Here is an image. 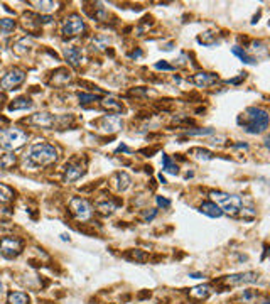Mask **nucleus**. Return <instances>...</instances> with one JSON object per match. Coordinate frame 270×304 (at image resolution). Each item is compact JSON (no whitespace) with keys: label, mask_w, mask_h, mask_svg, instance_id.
<instances>
[{"label":"nucleus","mask_w":270,"mask_h":304,"mask_svg":"<svg viewBox=\"0 0 270 304\" xmlns=\"http://www.w3.org/2000/svg\"><path fill=\"white\" fill-rule=\"evenodd\" d=\"M25 161H27L31 166H36V167L49 166L57 161V149L54 145L46 144V142L33 144L27 152V156H25Z\"/></svg>","instance_id":"1"},{"label":"nucleus","mask_w":270,"mask_h":304,"mask_svg":"<svg viewBox=\"0 0 270 304\" xmlns=\"http://www.w3.org/2000/svg\"><path fill=\"white\" fill-rule=\"evenodd\" d=\"M245 122H243V129L248 134H260L265 132L268 127V112L263 108L250 107L245 112Z\"/></svg>","instance_id":"2"},{"label":"nucleus","mask_w":270,"mask_h":304,"mask_svg":"<svg viewBox=\"0 0 270 304\" xmlns=\"http://www.w3.org/2000/svg\"><path fill=\"white\" fill-rule=\"evenodd\" d=\"M27 142V134L20 129H0V147L4 150H15Z\"/></svg>","instance_id":"3"},{"label":"nucleus","mask_w":270,"mask_h":304,"mask_svg":"<svg viewBox=\"0 0 270 304\" xmlns=\"http://www.w3.org/2000/svg\"><path fill=\"white\" fill-rule=\"evenodd\" d=\"M209 196L213 198V203L218 206L223 213L235 215L242 208V198L236 195H228L223 191H211Z\"/></svg>","instance_id":"4"},{"label":"nucleus","mask_w":270,"mask_h":304,"mask_svg":"<svg viewBox=\"0 0 270 304\" xmlns=\"http://www.w3.org/2000/svg\"><path fill=\"white\" fill-rule=\"evenodd\" d=\"M86 25H84V20L79 17L78 14H71L70 17H66L63 20V27L61 33L65 38H75V36H79L84 33Z\"/></svg>","instance_id":"5"},{"label":"nucleus","mask_w":270,"mask_h":304,"mask_svg":"<svg viewBox=\"0 0 270 304\" xmlns=\"http://www.w3.org/2000/svg\"><path fill=\"white\" fill-rule=\"evenodd\" d=\"M93 127H97L98 132L102 134H115L122 129V118L118 115H105V117L98 118L97 122H93Z\"/></svg>","instance_id":"6"},{"label":"nucleus","mask_w":270,"mask_h":304,"mask_svg":"<svg viewBox=\"0 0 270 304\" xmlns=\"http://www.w3.org/2000/svg\"><path fill=\"white\" fill-rule=\"evenodd\" d=\"M22 252V240L15 237H4L0 240V254L7 259H14Z\"/></svg>","instance_id":"7"},{"label":"nucleus","mask_w":270,"mask_h":304,"mask_svg":"<svg viewBox=\"0 0 270 304\" xmlns=\"http://www.w3.org/2000/svg\"><path fill=\"white\" fill-rule=\"evenodd\" d=\"M70 211L73 213V217L78 220H88L92 217L93 209H92V204L86 200H83V198H73L70 201Z\"/></svg>","instance_id":"8"},{"label":"nucleus","mask_w":270,"mask_h":304,"mask_svg":"<svg viewBox=\"0 0 270 304\" xmlns=\"http://www.w3.org/2000/svg\"><path fill=\"white\" fill-rule=\"evenodd\" d=\"M24 80H25V73L15 68V70L9 71L7 75L0 80V86H2L4 90H15L19 85H22Z\"/></svg>","instance_id":"9"},{"label":"nucleus","mask_w":270,"mask_h":304,"mask_svg":"<svg viewBox=\"0 0 270 304\" xmlns=\"http://www.w3.org/2000/svg\"><path fill=\"white\" fill-rule=\"evenodd\" d=\"M25 122L34 125V127H38V129H52V127H56L57 117H54V115H51V113L42 112V113H34L33 117L27 118Z\"/></svg>","instance_id":"10"},{"label":"nucleus","mask_w":270,"mask_h":304,"mask_svg":"<svg viewBox=\"0 0 270 304\" xmlns=\"http://www.w3.org/2000/svg\"><path fill=\"white\" fill-rule=\"evenodd\" d=\"M84 167H86V164H81V161H71V162H68L66 167H65V181L66 183H75L78 181L79 177H81L84 174Z\"/></svg>","instance_id":"11"},{"label":"nucleus","mask_w":270,"mask_h":304,"mask_svg":"<svg viewBox=\"0 0 270 304\" xmlns=\"http://www.w3.org/2000/svg\"><path fill=\"white\" fill-rule=\"evenodd\" d=\"M258 281V272H242V274H233L225 279L230 286H242V284H253Z\"/></svg>","instance_id":"12"},{"label":"nucleus","mask_w":270,"mask_h":304,"mask_svg":"<svg viewBox=\"0 0 270 304\" xmlns=\"http://www.w3.org/2000/svg\"><path fill=\"white\" fill-rule=\"evenodd\" d=\"M216 81H218V76L213 75V73H198V75L191 76V83H194V85L199 88L211 86L215 85Z\"/></svg>","instance_id":"13"},{"label":"nucleus","mask_w":270,"mask_h":304,"mask_svg":"<svg viewBox=\"0 0 270 304\" xmlns=\"http://www.w3.org/2000/svg\"><path fill=\"white\" fill-rule=\"evenodd\" d=\"M65 56H66L68 63H70L71 66H75V68H78L83 63V52H81V49H79V48H75V46H73V48H66Z\"/></svg>","instance_id":"14"},{"label":"nucleus","mask_w":270,"mask_h":304,"mask_svg":"<svg viewBox=\"0 0 270 304\" xmlns=\"http://www.w3.org/2000/svg\"><path fill=\"white\" fill-rule=\"evenodd\" d=\"M199 211L204 213L206 217H209V218H220L221 215H223V211H221V209L216 206L213 201H204L199 206Z\"/></svg>","instance_id":"15"},{"label":"nucleus","mask_w":270,"mask_h":304,"mask_svg":"<svg viewBox=\"0 0 270 304\" xmlns=\"http://www.w3.org/2000/svg\"><path fill=\"white\" fill-rule=\"evenodd\" d=\"M70 81H71V75H70V71L65 70V68H61V70H57L56 73H52V80H51L52 85L63 86V85H66V83H70Z\"/></svg>","instance_id":"16"},{"label":"nucleus","mask_w":270,"mask_h":304,"mask_svg":"<svg viewBox=\"0 0 270 304\" xmlns=\"http://www.w3.org/2000/svg\"><path fill=\"white\" fill-rule=\"evenodd\" d=\"M102 108L107 110V112L112 113V115L124 112V105H122L118 100H115V98H105V100L102 102Z\"/></svg>","instance_id":"17"},{"label":"nucleus","mask_w":270,"mask_h":304,"mask_svg":"<svg viewBox=\"0 0 270 304\" xmlns=\"http://www.w3.org/2000/svg\"><path fill=\"white\" fill-rule=\"evenodd\" d=\"M113 183H115V188L118 191H125L127 188L130 186L132 179H130V176L127 174V172H116L115 177H113Z\"/></svg>","instance_id":"18"},{"label":"nucleus","mask_w":270,"mask_h":304,"mask_svg":"<svg viewBox=\"0 0 270 304\" xmlns=\"http://www.w3.org/2000/svg\"><path fill=\"white\" fill-rule=\"evenodd\" d=\"M31 107H33V102H31V98H27V97H19V98H15V100L9 105V110L15 112V110H27Z\"/></svg>","instance_id":"19"},{"label":"nucleus","mask_w":270,"mask_h":304,"mask_svg":"<svg viewBox=\"0 0 270 304\" xmlns=\"http://www.w3.org/2000/svg\"><path fill=\"white\" fill-rule=\"evenodd\" d=\"M22 19H24L22 20L24 27L29 29V31H33V33H36V31H38V25H41V19L39 17H34L33 14H25Z\"/></svg>","instance_id":"20"},{"label":"nucleus","mask_w":270,"mask_h":304,"mask_svg":"<svg viewBox=\"0 0 270 304\" xmlns=\"http://www.w3.org/2000/svg\"><path fill=\"white\" fill-rule=\"evenodd\" d=\"M29 296L25 292H10L7 297L9 304H29Z\"/></svg>","instance_id":"21"},{"label":"nucleus","mask_w":270,"mask_h":304,"mask_svg":"<svg viewBox=\"0 0 270 304\" xmlns=\"http://www.w3.org/2000/svg\"><path fill=\"white\" fill-rule=\"evenodd\" d=\"M211 292V287L208 284H203V286H196L194 289H191V296L196 297V299H206V297L209 296Z\"/></svg>","instance_id":"22"},{"label":"nucleus","mask_w":270,"mask_h":304,"mask_svg":"<svg viewBox=\"0 0 270 304\" xmlns=\"http://www.w3.org/2000/svg\"><path fill=\"white\" fill-rule=\"evenodd\" d=\"M189 154L194 156L198 161H209V159H213V152H209V150H206V149H199V147H196V149H191L189 150Z\"/></svg>","instance_id":"23"},{"label":"nucleus","mask_w":270,"mask_h":304,"mask_svg":"<svg viewBox=\"0 0 270 304\" xmlns=\"http://www.w3.org/2000/svg\"><path fill=\"white\" fill-rule=\"evenodd\" d=\"M29 5H33L36 10H41V12H51V10L56 9L54 2H46V0H42V2H29Z\"/></svg>","instance_id":"24"},{"label":"nucleus","mask_w":270,"mask_h":304,"mask_svg":"<svg viewBox=\"0 0 270 304\" xmlns=\"http://www.w3.org/2000/svg\"><path fill=\"white\" fill-rule=\"evenodd\" d=\"M15 162H17V157L14 154H5L0 157V169H10L15 166Z\"/></svg>","instance_id":"25"},{"label":"nucleus","mask_w":270,"mask_h":304,"mask_svg":"<svg viewBox=\"0 0 270 304\" xmlns=\"http://www.w3.org/2000/svg\"><path fill=\"white\" fill-rule=\"evenodd\" d=\"M162 166H164V171L169 172V174H177V164H174L171 157L166 154H162Z\"/></svg>","instance_id":"26"},{"label":"nucleus","mask_w":270,"mask_h":304,"mask_svg":"<svg viewBox=\"0 0 270 304\" xmlns=\"http://www.w3.org/2000/svg\"><path fill=\"white\" fill-rule=\"evenodd\" d=\"M14 198V191L9 186L0 183V203H9Z\"/></svg>","instance_id":"27"},{"label":"nucleus","mask_w":270,"mask_h":304,"mask_svg":"<svg viewBox=\"0 0 270 304\" xmlns=\"http://www.w3.org/2000/svg\"><path fill=\"white\" fill-rule=\"evenodd\" d=\"M29 46H31L29 39H20L19 43L14 46V52H15V54H19V56H22V54H25V52L29 51Z\"/></svg>","instance_id":"28"},{"label":"nucleus","mask_w":270,"mask_h":304,"mask_svg":"<svg viewBox=\"0 0 270 304\" xmlns=\"http://www.w3.org/2000/svg\"><path fill=\"white\" fill-rule=\"evenodd\" d=\"M233 54L238 56L243 63H247V65H253V63H255V59H253L252 56H248L247 52L243 49H240V48H233Z\"/></svg>","instance_id":"29"},{"label":"nucleus","mask_w":270,"mask_h":304,"mask_svg":"<svg viewBox=\"0 0 270 304\" xmlns=\"http://www.w3.org/2000/svg\"><path fill=\"white\" fill-rule=\"evenodd\" d=\"M115 208H116L115 203H112V201H105V203H98L97 204V209L100 213H103V215H110Z\"/></svg>","instance_id":"30"},{"label":"nucleus","mask_w":270,"mask_h":304,"mask_svg":"<svg viewBox=\"0 0 270 304\" xmlns=\"http://www.w3.org/2000/svg\"><path fill=\"white\" fill-rule=\"evenodd\" d=\"M0 29L5 31V33H10V31L15 29V20L14 19H0Z\"/></svg>","instance_id":"31"},{"label":"nucleus","mask_w":270,"mask_h":304,"mask_svg":"<svg viewBox=\"0 0 270 304\" xmlns=\"http://www.w3.org/2000/svg\"><path fill=\"white\" fill-rule=\"evenodd\" d=\"M127 257L132 260H137V262H144L147 259V254L145 252H140V250H132V252L127 254Z\"/></svg>","instance_id":"32"},{"label":"nucleus","mask_w":270,"mask_h":304,"mask_svg":"<svg viewBox=\"0 0 270 304\" xmlns=\"http://www.w3.org/2000/svg\"><path fill=\"white\" fill-rule=\"evenodd\" d=\"M199 43H203L206 46H211V44H215L216 43V39H215V36L211 34V33H204V34H201L199 36Z\"/></svg>","instance_id":"33"},{"label":"nucleus","mask_w":270,"mask_h":304,"mask_svg":"<svg viewBox=\"0 0 270 304\" xmlns=\"http://www.w3.org/2000/svg\"><path fill=\"white\" fill-rule=\"evenodd\" d=\"M213 134V129H199V130H188L186 135L193 137V135H209Z\"/></svg>","instance_id":"34"},{"label":"nucleus","mask_w":270,"mask_h":304,"mask_svg":"<svg viewBox=\"0 0 270 304\" xmlns=\"http://www.w3.org/2000/svg\"><path fill=\"white\" fill-rule=\"evenodd\" d=\"M97 100H98L97 95H84V93L79 95V102L81 103H89V102H97Z\"/></svg>","instance_id":"35"},{"label":"nucleus","mask_w":270,"mask_h":304,"mask_svg":"<svg viewBox=\"0 0 270 304\" xmlns=\"http://www.w3.org/2000/svg\"><path fill=\"white\" fill-rule=\"evenodd\" d=\"M156 68L157 70H164V71H172L174 70V66H171V65H167V63H157L156 65Z\"/></svg>","instance_id":"36"},{"label":"nucleus","mask_w":270,"mask_h":304,"mask_svg":"<svg viewBox=\"0 0 270 304\" xmlns=\"http://www.w3.org/2000/svg\"><path fill=\"white\" fill-rule=\"evenodd\" d=\"M157 204H159V206H162V208H169V206H171V201L166 200V198L157 196Z\"/></svg>","instance_id":"37"},{"label":"nucleus","mask_w":270,"mask_h":304,"mask_svg":"<svg viewBox=\"0 0 270 304\" xmlns=\"http://www.w3.org/2000/svg\"><path fill=\"white\" fill-rule=\"evenodd\" d=\"M157 215V209H151V211H144V218L147 222H151V220H154Z\"/></svg>","instance_id":"38"},{"label":"nucleus","mask_w":270,"mask_h":304,"mask_svg":"<svg viewBox=\"0 0 270 304\" xmlns=\"http://www.w3.org/2000/svg\"><path fill=\"white\" fill-rule=\"evenodd\" d=\"M0 292H2V282H0Z\"/></svg>","instance_id":"39"},{"label":"nucleus","mask_w":270,"mask_h":304,"mask_svg":"<svg viewBox=\"0 0 270 304\" xmlns=\"http://www.w3.org/2000/svg\"><path fill=\"white\" fill-rule=\"evenodd\" d=\"M2 98H4V97H2V95H0V102H2Z\"/></svg>","instance_id":"40"}]
</instances>
